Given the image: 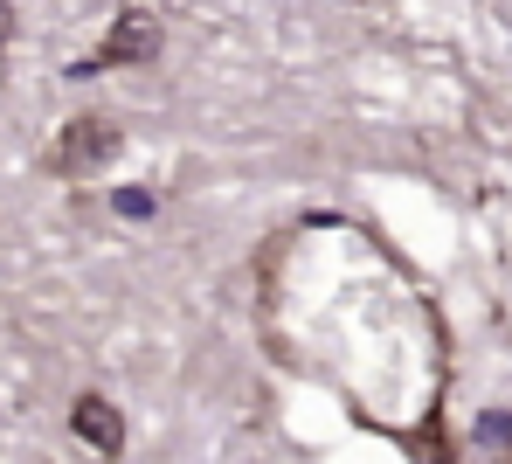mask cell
Here are the masks:
<instances>
[{
    "mask_svg": "<svg viewBox=\"0 0 512 464\" xmlns=\"http://www.w3.org/2000/svg\"><path fill=\"white\" fill-rule=\"evenodd\" d=\"M153 56H160V14L118 7V21H111V35H104V49H97V70H104V63L125 70V63H153Z\"/></svg>",
    "mask_w": 512,
    "mask_h": 464,
    "instance_id": "obj_2",
    "label": "cell"
},
{
    "mask_svg": "<svg viewBox=\"0 0 512 464\" xmlns=\"http://www.w3.org/2000/svg\"><path fill=\"white\" fill-rule=\"evenodd\" d=\"M111 153H118V125L111 118H70L63 139L49 146V174H70L77 181V174H97Z\"/></svg>",
    "mask_w": 512,
    "mask_h": 464,
    "instance_id": "obj_1",
    "label": "cell"
},
{
    "mask_svg": "<svg viewBox=\"0 0 512 464\" xmlns=\"http://www.w3.org/2000/svg\"><path fill=\"white\" fill-rule=\"evenodd\" d=\"M118 215H132V222H139V215H153V194H139V187H125V194H118Z\"/></svg>",
    "mask_w": 512,
    "mask_h": 464,
    "instance_id": "obj_5",
    "label": "cell"
},
{
    "mask_svg": "<svg viewBox=\"0 0 512 464\" xmlns=\"http://www.w3.org/2000/svg\"><path fill=\"white\" fill-rule=\"evenodd\" d=\"M471 464H512V416H485V423H478Z\"/></svg>",
    "mask_w": 512,
    "mask_h": 464,
    "instance_id": "obj_4",
    "label": "cell"
},
{
    "mask_svg": "<svg viewBox=\"0 0 512 464\" xmlns=\"http://www.w3.org/2000/svg\"><path fill=\"white\" fill-rule=\"evenodd\" d=\"M70 430L84 437L90 451H104V458H118V451H125V423H118V409H111L104 395H77V409H70Z\"/></svg>",
    "mask_w": 512,
    "mask_h": 464,
    "instance_id": "obj_3",
    "label": "cell"
},
{
    "mask_svg": "<svg viewBox=\"0 0 512 464\" xmlns=\"http://www.w3.org/2000/svg\"><path fill=\"white\" fill-rule=\"evenodd\" d=\"M7 35H14V7L0 0V49H7Z\"/></svg>",
    "mask_w": 512,
    "mask_h": 464,
    "instance_id": "obj_6",
    "label": "cell"
}]
</instances>
